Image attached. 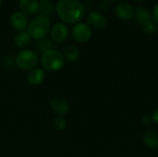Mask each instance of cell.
Instances as JSON below:
<instances>
[{"label":"cell","instance_id":"1","mask_svg":"<svg viewBox=\"0 0 158 157\" xmlns=\"http://www.w3.org/2000/svg\"><path fill=\"white\" fill-rule=\"evenodd\" d=\"M56 12L65 24L79 23L85 14L83 4L80 0H57Z\"/></svg>","mask_w":158,"mask_h":157},{"label":"cell","instance_id":"2","mask_svg":"<svg viewBox=\"0 0 158 157\" xmlns=\"http://www.w3.org/2000/svg\"><path fill=\"white\" fill-rule=\"evenodd\" d=\"M51 24L48 18L38 15L34 17L28 25L27 31L31 35V38L35 40H42L46 38L47 34L50 32Z\"/></svg>","mask_w":158,"mask_h":157},{"label":"cell","instance_id":"3","mask_svg":"<svg viewBox=\"0 0 158 157\" xmlns=\"http://www.w3.org/2000/svg\"><path fill=\"white\" fill-rule=\"evenodd\" d=\"M41 64L47 71H57L64 67L65 58L62 53L53 48L42 53Z\"/></svg>","mask_w":158,"mask_h":157},{"label":"cell","instance_id":"4","mask_svg":"<svg viewBox=\"0 0 158 157\" xmlns=\"http://www.w3.org/2000/svg\"><path fill=\"white\" fill-rule=\"evenodd\" d=\"M16 64L22 70H31L38 64V56L31 50H22L16 56Z\"/></svg>","mask_w":158,"mask_h":157},{"label":"cell","instance_id":"5","mask_svg":"<svg viewBox=\"0 0 158 157\" xmlns=\"http://www.w3.org/2000/svg\"><path fill=\"white\" fill-rule=\"evenodd\" d=\"M71 35L76 42L86 43L91 39L93 35V31L87 23L79 22L75 24V26L72 28Z\"/></svg>","mask_w":158,"mask_h":157},{"label":"cell","instance_id":"6","mask_svg":"<svg viewBox=\"0 0 158 157\" xmlns=\"http://www.w3.org/2000/svg\"><path fill=\"white\" fill-rule=\"evenodd\" d=\"M69 28L63 22H57L54 24L50 30V37L55 43H63L69 37Z\"/></svg>","mask_w":158,"mask_h":157},{"label":"cell","instance_id":"7","mask_svg":"<svg viewBox=\"0 0 158 157\" xmlns=\"http://www.w3.org/2000/svg\"><path fill=\"white\" fill-rule=\"evenodd\" d=\"M86 20L89 26L95 29L102 30L105 29L107 24V19L105 15L98 11H91L86 15Z\"/></svg>","mask_w":158,"mask_h":157},{"label":"cell","instance_id":"8","mask_svg":"<svg viewBox=\"0 0 158 157\" xmlns=\"http://www.w3.org/2000/svg\"><path fill=\"white\" fill-rule=\"evenodd\" d=\"M10 24L19 31H25L29 25L28 17L21 11H15L10 16Z\"/></svg>","mask_w":158,"mask_h":157},{"label":"cell","instance_id":"9","mask_svg":"<svg viewBox=\"0 0 158 157\" xmlns=\"http://www.w3.org/2000/svg\"><path fill=\"white\" fill-rule=\"evenodd\" d=\"M19 7L26 16H34L39 13V0H19Z\"/></svg>","mask_w":158,"mask_h":157},{"label":"cell","instance_id":"10","mask_svg":"<svg viewBox=\"0 0 158 157\" xmlns=\"http://www.w3.org/2000/svg\"><path fill=\"white\" fill-rule=\"evenodd\" d=\"M50 105L52 109L58 115V116H65L69 111V103L63 98L59 96H55L50 100Z\"/></svg>","mask_w":158,"mask_h":157},{"label":"cell","instance_id":"11","mask_svg":"<svg viewBox=\"0 0 158 157\" xmlns=\"http://www.w3.org/2000/svg\"><path fill=\"white\" fill-rule=\"evenodd\" d=\"M116 13L118 17L122 20H130L134 17L135 10L130 4L122 2L118 4V6H116Z\"/></svg>","mask_w":158,"mask_h":157},{"label":"cell","instance_id":"12","mask_svg":"<svg viewBox=\"0 0 158 157\" xmlns=\"http://www.w3.org/2000/svg\"><path fill=\"white\" fill-rule=\"evenodd\" d=\"M45 78V72L43 68H35L29 71L27 75V81L31 85H39Z\"/></svg>","mask_w":158,"mask_h":157},{"label":"cell","instance_id":"13","mask_svg":"<svg viewBox=\"0 0 158 157\" xmlns=\"http://www.w3.org/2000/svg\"><path fill=\"white\" fill-rule=\"evenodd\" d=\"M62 55H63L65 60L73 63V62H76L79 60V58L81 56V52H80L79 48L77 46H75L74 44H67L63 49Z\"/></svg>","mask_w":158,"mask_h":157},{"label":"cell","instance_id":"14","mask_svg":"<svg viewBox=\"0 0 158 157\" xmlns=\"http://www.w3.org/2000/svg\"><path fill=\"white\" fill-rule=\"evenodd\" d=\"M143 141L146 147L149 149L158 148V135L154 130H147L143 135Z\"/></svg>","mask_w":158,"mask_h":157},{"label":"cell","instance_id":"15","mask_svg":"<svg viewBox=\"0 0 158 157\" xmlns=\"http://www.w3.org/2000/svg\"><path fill=\"white\" fill-rule=\"evenodd\" d=\"M134 18L137 23L141 25H144L145 23L151 20V14L147 8L140 6V7H137V9L135 10Z\"/></svg>","mask_w":158,"mask_h":157},{"label":"cell","instance_id":"16","mask_svg":"<svg viewBox=\"0 0 158 157\" xmlns=\"http://www.w3.org/2000/svg\"><path fill=\"white\" fill-rule=\"evenodd\" d=\"M31 41V37L27 31H18L14 37V43L19 47H26L30 44Z\"/></svg>","mask_w":158,"mask_h":157},{"label":"cell","instance_id":"17","mask_svg":"<svg viewBox=\"0 0 158 157\" xmlns=\"http://www.w3.org/2000/svg\"><path fill=\"white\" fill-rule=\"evenodd\" d=\"M56 10V6L54 3L50 0H44L40 3V8H39V13L42 16H44L46 18L52 16Z\"/></svg>","mask_w":158,"mask_h":157},{"label":"cell","instance_id":"18","mask_svg":"<svg viewBox=\"0 0 158 157\" xmlns=\"http://www.w3.org/2000/svg\"><path fill=\"white\" fill-rule=\"evenodd\" d=\"M53 46H54L53 41L50 39H47V38L39 40V42L36 43V49L42 53H44L49 49H53Z\"/></svg>","mask_w":158,"mask_h":157},{"label":"cell","instance_id":"19","mask_svg":"<svg viewBox=\"0 0 158 157\" xmlns=\"http://www.w3.org/2000/svg\"><path fill=\"white\" fill-rule=\"evenodd\" d=\"M143 32L146 34V35H149V36H153L155 34H156L158 31V26L157 24L155 22V21H148L147 23H145L143 25Z\"/></svg>","mask_w":158,"mask_h":157},{"label":"cell","instance_id":"20","mask_svg":"<svg viewBox=\"0 0 158 157\" xmlns=\"http://www.w3.org/2000/svg\"><path fill=\"white\" fill-rule=\"evenodd\" d=\"M53 127L56 131H61V130H65V128L67 127V120L63 117L58 116L54 119Z\"/></svg>","mask_w":158,"mask_h":157},{"label":"cell","instance_id":"21","mask_svg":"<svg viewBox=\"0 0 158 157\" xmlns=\"http://www.w3.org/2000/svg\"><path fill=\"white\" fill-rule=\"evenodd\" d=\"M142 122H143V124H144V125H150L151 123L154 122V120H153V116H152L151 114H146V115H144V116L142 118Z\"/></svg>","mask_w":158,"mask_h":157},{"label":"cell","instance_id":"22","mask_svg":"<svg viewBox=\"0 0 158 157\" xmlns=\"http://www.w3.org/2000/svg\"><path fill=\"white\" fill-rule=\"evenodd\" d=\"M98 8L100 9V11L105 12L109 8V4L106 1H101L98 5Z\"/></svg>","mask_w":158,"mask_h":157},{"label":"cell","instance_id":"23","mask_svg":"<svg viewBox=\"0 0 158 157\" xmlns=\"http://www.w3.org/2000/svg\"><path fill=\"white\" fill-rule=\"evenodd\" d=\"M152 18H153V21H155V22L158 25V3L155 6V7H154V9H153Z\"/></svg>","mask_w":158,"mask_h":157},{"label":"cell","instance_id":"24","mask_svg":"<svg viewBox=\"0 0 158 157\" xmlns=\"http://www.w3.org/2000/svg\"><path fill=\"white\" fill-rule=\"evenodd\" d=\"M152 116H153V120H154V122L158 125V107L154 111V113H153Z\"/></svg>","mask_w":158,"mask_h":157},{"label":"cell","instance_id":"25","mask_svg":"<svg viewBox=\"0 0 158 157\" xmlns=\"http://www.w3.org/2000/svg\"><path fill=\"white\" fill-rule=\"evenodd\" d=\"M133 1H137V2H141V1H143V0H133Z\"/></svg>","mask_w":158,"mask_h":157},{"label":"cell","instance_id":"26","mask_svg":"<svg viewBox=\"0 0 158 157\" xmlns=\"http://www.w3.org/2000/svg\"><path fill=\"white\" fill-rule=\"evenodd\" d=\"M1 4H2V0H0V6H1Z\"/></svg>","mask_w":158,"mask_h":157},{"label":"cell","instance_id":"27","mask_svg":"<svg viewBox=\"0 0 158 157\" xmlns=\"http://www.w3.org/2000/svg\"><path fill=\"white\" fill-rule=\"evenodd\" d=\"M109 1H117V0H109Z\"/></svg>","mask_w":158,"mask_h":157},{"label":"cell","instance_id":"28","mask_svg":"<svg viewBox=\"0 0 158 157\" xmlns=\"http://www.w3.org/2000/svg\"><path fill=\"white\" fill-rule=\"evenodd\" d=\"M42 1H44V0H42Z\"/></svg>","mask_w":158,"mask_h":157}]
</instances>
